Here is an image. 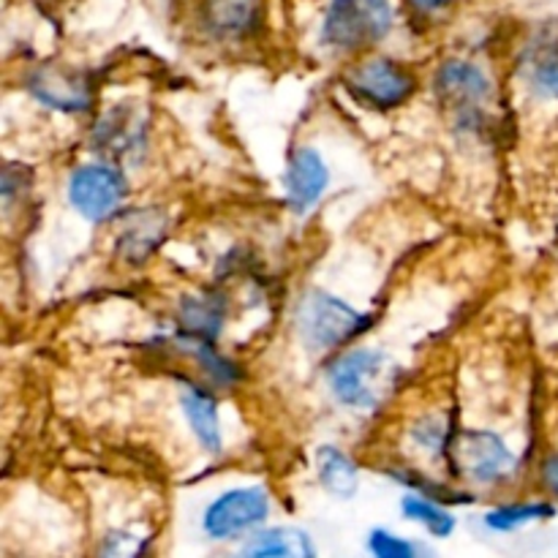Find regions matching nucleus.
<instances>
[{
    "label": "nucleus",
    "instance_id": "obj_1",
    "mask_svg": "<svg viewBox=\"0 0 558 558\" xmlns=\"http://www.w3.org/2000/svg\"><path fill=\"white\" fill-rule=\"evenodd\" d=\"M396 11L390 0H330L322 38L336 49H360L381 41L392 31Z\"/></svg>",
    "mask_w": 558,
    "mask_h": 558
},
{
    "label": "nucleus",
    "instance_id": "obj_2",
    "mask_svg": "<svg viewBox=\"0 0 558 558\" xmlns=\"http://www.w3.org/2000/svg\"><path fill=\"white\" fill-rule=\"evenodd\" d=\"M298 330L311 349H336L368 330L371 316L360 314L341 298L327 292H311L298 305Z\"/></svg>",
    "mask_w": 558,
    "mask_h": 558
},
{
    "label": "nucleus",
    "instance_id": "obj_3",
    "mask_svg": "<svg viewBox=\"0 0 558 558\" xmlns=\"http://www.w3.org/2000/svg\"><path fill=\"white\" fill-rule=\"evenodd\" d=\"M390 357L379 349H354L327 368L330 390L352 409H374L390 387Z\"/></svg>",
    "mask_w": 558,
    "mask_h": 558
},
{
    "label": "nucleus",
    "instance_id": "obj_4",
    "mask_svg": "<svg viewBox=\"0 0 558 558\" xmlns=\"http://www.w3.org/2000/svg\"><path fill=\"white\" fill-rule=\"evenodd\" d=\"M447 452L452 458L456 474L474 480V483H499L515 472V452L501 441V436L490 430H458L452 434Z\"/></svg>",
    "mask_w": 558,
    "mask_h": 558
},
{
    "label": "nucleus",
    "instance_id": "obj_5",
    "mask_svg": "<svg viewBox=\"0 0 558 558\" xmlns=\"http://www.w3.org/2000/svg\"><path fill=\"white\" fill-rule=\"evenodd\" d=\"M436 96L456 114L461 125H477L490 101V80L466 60H450L436 76Z\"/></svg>",
    "mask_w": 558,
    "mask_h": 558
},
{
    "label": "nucleus",
    "instance_id": "obj_6",
    "mask_svg": "<svg viewBox=\"0 0 558 558\" xmlns=\"http://www.w3.org/2000/svg\"><path fill=\"white\" fill-rule=\"evenodd\" d=\"M347 87L354 93V98H360L368 107L392 109L412 98V93L417 90V82L396 60L374 58L365 60L347 76Z\"/></svg>",
    "mask_w": 558,
    "mask_h": 558
},
{
    "label": "nucleus",
    "instance_id": "obj_7",
    "mask_svg": "<svg viewBox=\"0 0 558 558\" xmlns=\"http://www.w3.org/2000/svg\"><path fill=\"white\" fill-rule=\"evenodd\" d=\"M69 199L87 221H107L125 199V180L114 167H80L69 180Z\"/></svg>",
    "mask_w": 558,
    "mask_h": 558
},
{
    "label": "nucleus",
    "instance_id": "obj_8",
    "mask_svg": "<svg viewBox=\"0 0 558 558\" xmlns=\"http://www.w3.org/2000/svg\"><path fill=\"white\" fill-rule=\"evenodd\" d=\"M267 512H270V496L265 488L227 490L207 507L202 526L207 537L232 539L265 523Z\"/></svg>",
    "mask_w": 558,
    "mask_h": 558
},
{
    "label": "nucleus",
    "instance_id": "obj_9",
    "mask_svg": "<svg viewBox=\"0 0 558 558\" xmlns=\"http://www.w3.org/2000/svg\"><path fill=\"white\" fill-rule=\"evenodd\" d=\"M98 150L112 161H136L147 147V118L131 101L109 109L93 131Z\"/></svg>",
    "mask_w": 558,
    "mask_h": 558
},
{
    "label": "nucleus",
    "instance_id": "obj_10",
    "mask_svg": "<svg viewBox=\"0 0 558 558\" xmlns=\"http://www.w3.org/2000/svg\"><path fill=\"white\" fill-rule=\"evenodd\" d=\"M27 87L38 98V104L58 109V112H85L93 98L90 82L76 71L60 69V65H47V69L36 71Z\"/></svg>",
    "mask_w": 558,
    "mask_h": 558
},
{
    "label": "nucleus",
    "instance_id": "obj_11",
    "mask_svg": "<svg viewBox=\"0 0 558 558\" xmlns=\"http://www.w3.org/2000/svg\"><path fill=\"white\" fill-rule=\"evenodd\" d=\"M287 199L294 213H305L319 202L325 194L327 183H330V172H327L325 161L314 147H300L292 156L287 167Z\"/></svg>",
    "mask_w": 558,
    "mask_h": 558
},
{
    "label": "nucleus",
    "instance_id": "obj_12",
    "mask_svg": "<svg viewBox=\"0 0 558 558\" xmlns=\"http://www.w3.org/2000/svg\"><path fill=\"white\" fill-rule=\"evenodd\" d=\"M227 319V300L218 292L194 294L180 303V325L191 343H216Z\"/></svg>",
    "mask_w": 558,
    "mask_h": 558
},
{
    "label": "nucleus",
    "instance_id": "obj_13",
    "mask_svg": "<svg viewBox=\"0 0 558 558\" xmlns=\"http://www.w3.org/2000/svg\"><path fill=\"white\" fill-rule=\"evenodd\" d=\"M167 229V218L158 210H140L129 216V227L120 232V254L131 262H142L158 248Z\"/></svg>",
    "mask_w": 558,
    "mask_h": 558
},
{
    "label": "nucleus",
    "instance_id": "obj_14",
    "mask_svg": "<svg viewBox=\"0 0 558 558\" xmlns=\"http://www.w3.org/2000/svg\"><path fill=\"white\" fill-rule=\"evenodd\" d=\"M180 403H183V412L199 445L207 452H221V425H218V409L213 396H207L199 387H189Z\"/></svg>",
    "mask_w": 558,
    "mask_h": 558
},
{
    "label": "nucleus",
    "instance_id": "obj_15",
    "mask_svg": "<svg viewBox=\"0 0 558 558\" xmlns=\"http://www.w3.org/2000/svg\"><path fill=\"white\" fill-rule=\"evenodd\" d=\"M316 469H319V480L325 485V490L336 496V499H352L357 494V466L338 447H319V452H316Z\"/></svg>",
    "mask_w": 558,
    "mask_h": 558
},
{
    "label": "nucleus",
    "instance_id": "obj_16",
    "mask_svg": "<svg viewBox=\"0 0 558 558\" xmlns=\"http://www.w3.org/2000/svg\"><path fill=\"white\" fill-rule=\"evenodd\" d=\"M245 556L267 558V556H292V558H305L314 556V545H311L308 534L298 532V529H270V532H262L251 539L243 548Z\"/></svg>",
    "mask_w": 558,
    "mask_h": 558
},
{
    "label": "nucleus",
    "instance_id": "obj_17",
    "mask_svg": "<svg viewBox=\"0 0 558 558\" xmlns=\"http://www.w3.org/2000/svg\"><path fill=\"white\" fill-rule=\"evenodd\" d=\"M526 76L539 96L558 101V38L539 44L526 54Z\"/></svg>",
    "mask_w": 558,
    "mask_h": 558
},
{
    "label": "nucleus",
    "instance_id": "obj_18",
    "mask_svg": "<svg viewBox=\"0 0 558 558\" xmlns=\"http://www.w3.org/2000/svg\"><path fill=\"white\" fill-rule=\"evenodd\" d=\"M556 515L554 505H545V501H532V505H510L499 507V510H490L485 515V526L490 532H512V529L529 526L534 521H548Z\"/></svg>",
    "mask_w": 558,
    "mask_h": 558
},
{
    "label": "nucleus",
    "instance_id": "obj_19",
    "mask_svg": "<svg viewBox=\"0 0 558 558\" xmlns=\"http://www.w3.org/2000/svg\"><path fill=\"white\" fill-rule=\"evenodd\" d=\"M401 510L403 515L409 518V521H417L423 523L425 529H428L434 537H450L452 532H456V518L450 515L447 510H441L439 505H436L434 499H423V496H403L401 501Z\"/></svg>",
    "mask_w": 558,
    "mask_h": 558
},
{
    "label": "nucleus",
    "instance_id": "obj_20",
    "mask_svg": "<svg viewBox=\"0 0 558 558\" xmlns=\"http://www.w3.org/2000/svg\"><path fill=\"white\" fill-rule=\"evenodd\" d=\"M251 16H254V5L251 0H210L207 3V25L213 33L221 36H238L248 27Z\"/></svg>",
    "mask_w": 558,
    "mask_h": 558
},
{
    "label": "nucleus",
    "instance_id": "obj_21",
    "mask_svg": "<svg viewBox=\"0 0 558 558\" xmlns=\"http://www.w3.org/2000/svg\"><path fill=\"white\" fill-rule=\"evenodd\" d=\"M194 354H196V360L202 363V368L207 371V376H210L216 385L229 387L238 381V376H240L238 368H234L227 357H221L213 343H194Z\"/></svg>",
    "mask_w": 558,
    "mask_h": 558
},
{
    "label": "nucleus",
    "instance_id": "obj_22",
    "mask_svg": "<svg viewBox=\"0 0 558 558\" xmlns=\"http://www.w3.org/2000/svg\"><path fill=\"white\" fill-rule=\"evenodd\" d=\"M368 550L376 558H412L417 556V545L407 543L398 534L387 532V529H374L368 534Z\"/></svg>",
    "mask_w": 558,
    "mask_h": 558
},
{
    "label": "nucleus",
    "instance_id": "obj_23",
    "mask_svg": "<svg viewBox=\"0 0 558 558\" xmlns=\"http://www.w3.org/2000/svg\"><path fill=\"white\" fill-rule=\"evenodd\" d=\"M414 439L417 445H423L425 450L430 452H447V445H450L452 434H450V425L445 423L441 417H425L414 425Z\"/></svg>",
    "mask_w": 558,
    "mask_h": 558
},
{
    "label": "nucleus",
    "instance_id": "obj_24",
    "mask_svg": "<svg viewBox=\"0 0 558 558\" xmlns=\"http://www.w3.org/2000/svg\"><path fill=\"white\" fill-rule=\"evenodd\" d=\"M145 550V539L136 537V534H123V532H114V534H107V539H104V548L101 554H109V556H136Z\"/></svg>",
    "mask_w": 558,
    "mask_h": 558
},
{
    "label": "nucleus",
    "instance_id": "obj_25",
    "mask_svg": "<svg viewBox=\"0 0 558 558\" xmlns=\"http://www.w3.org/2000/svg\"><path fill=\"white\" fill-rule=\"evenodd\" d=\"M543 480L545 485H548L550 494L558 499V456H550L548 461L543 463Z\"/></svg>",
    "mask_w": 558,
    "mask_h": 558
},
{
    "label": "nucleus",
    "instance_id": "obj_26",
    "mask_svg": "<svg viewBox=\"0 0 558 558\" xmlns=\"http://www.w3.org/2000/svg\"><path fill=\"white\" fill-rule=\"evenodd\" d=\"M414 3H417L420 9H441V5H447L450 0H414Z\"/></svg>",
    "mask_w": 558,
    "mask_h": 558
}]
</instances>
